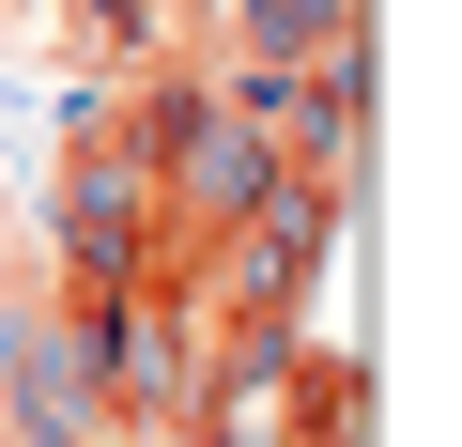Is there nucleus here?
<instances>
[{
	"instance_id": "nucleus-1",
	"label": "nucleus",
	"mask_w": 462,
	"mask_h": 447,
	"mask_svg": "<svg viewBox=\"0 0 462 447\" xmlns=\"http://www.w3.org/2000/svg\"><path fill=\"white\" fill-rule=\"evenodd\" d=\"M370 47V0H200V62H324Z\"/></svg>"
}]
</instances>
